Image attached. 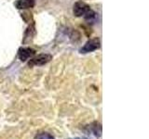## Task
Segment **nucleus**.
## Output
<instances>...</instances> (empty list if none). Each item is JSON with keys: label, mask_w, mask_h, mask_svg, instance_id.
Masks as SVG:
<instances>
[{"label": "nucleus", "mask_w": 149, "mask_h": 139, "mask_svg": "<svg viewBox=\"0 0 149 139\" xmlns=\"http://www.w3.org/2000/svg\"><path fill=\"white\" fill-rule=\"evenodd\" d=\"M51 58H52V57L49 54H39V55H37L36 57L31 58L28 65H29L30 67L42 66V65H45L48 62H49Z\"/></svg>", "instance_id": "1"}, {"label": "nucleus", "mask_w": 149, "mask_h": 139, "mask_svg": "<svg viewBox=\"0 0 149 139\" xmlns=\"http://www.w3.org/2000/svg\"><path fill=\"white\" fill-rule=\"evenodd\" d=\"M90 10H91V8L84 2L79 1V2H77L76 4L74 5L73 12H74V15L76 17L85 16Z\"/></svg>", "instance_id": "2"}, {"label": "nucleus", "mask_w": 149, "mask_h": 139, "mask_svg": "<svg viewBox=\"0 0 149 139\" xmlns=\"http://www.w3.org/2000/svg\"><path fill=\"white\" fill-rule=\"evenodd\" d=\"M100 40L98 38L88 40L80 49V53H90L92 52V51H95L100 47Z\"/></svg>", "instance_id": "3"}, {"label": "nucleus", "mask_w": 149, "mask_h": 139, "mask_svg": "<svg viewBox=\"0 0 149 139\" xmlns=\"http://www.w3.org/2000/svg\"><path fill=\"white\" fill-rule=\"evenodd\" d=\"M36 51L30 48V47H21L19 49V52H18V56H19V58H20L22 61H25V60L31 58L33 56L35 55Z\"/></svg>", "instance_id": "4"}, {"label": "nucleus", "mask_w": 149, "mask_h": 139, "mask_svg": "<svg viewBox=\"0 0 149 139\" xmlns=\"http://www.w3.org/2000/svg\"><path fill=\"white\" fill-rule=\"evenodd\" d=\"M36 0H18L15 3V6L19 9H27L34 8Z\"/></svg>", "instance_id": "5"}, {"label": "nucleus", "mask_w": 149, "mask_h": 139, "mask_svg": "<svg viewBox=\"0 0 149 139\" xmlns=\"http://www.w3.org/2000/svg\"><path fill=\"white\" fill-rule=\"evenodd\" d=\"M35 139H54V137L49 133H41L37 134Z\"/></svg>", "instance_id": "6"}, {"label": "nucleus", "mask_w": 149, "mask_h": 139, "mask_svg": "<svg viewBox=\"0 0 149 139\" xmlns=\"http://www.w3.org/2000/svg\"><path fill=\"white\" fill-rule=\"evenodd\" d=\"M74 139H86V138H81V137H77V138H74Z\"/></svg>", "instance_id": "7"}]
</instances>
